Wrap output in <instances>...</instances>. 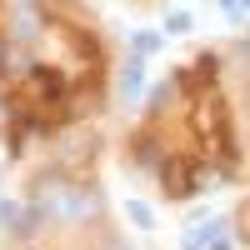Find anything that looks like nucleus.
Listing matches in <instances>:
<instances>
[{
	"mask_svg": "<svg viewBox=\"0 0 250 250\" xmlns=\"http://www.w3.org/2000/svg\"><path fill=\"white\" fill-rule=\"evenodd\" d=\"M130 50H135V55H145V60H150V55L160 50V30H135V35H130Z\"/></svg>",
	"mask_w": 250,
	"mask_h": 250,
	"instance_id": "39448f33",
	"label": "nucleus"
},
{
	"mask_svg": "<svg viewBox=\"0 0 250 250\" xmlns=\"http://www.w3.org/2000/svg\"><path fill=\"white\" fill-rule=\"evenodd\" d=\"M220 10L230 20H250V0H220Z\"/></svg>",
	"mask_w": 250,
	"mask_h": 250,
	"instance_id": "0eeeda50",
	"label": "nucleus"
},
{
	"mask_svg": "<svg viewBox=\"0 0 250 250\" xmlns=\"http://www.w3.org/2000/svg\"><path fill=\"white\" fill-rule=\"evenodd\" d=\"M0 225H5V235H35L40 230V215L30 210V205H20V200H0Z\"/></svg>",
	"mask_w": 250,
	"mask_h": 250,
	"instance_id": "f257e3e1",
	"label": "nucleus"
},
{
	"mask_svg": "<svg viewBox=\"0 0 250 250\" xmlns=\"http://www.w3.org/2000/svg\"><path fill=\"white\" fill-rule=\"evenodd\" d=\"M220 230V220H210V215H195L190 225H185V235H180V245L185 250H205V245H210V235Z\"/></svg>",
	"mask_w": 250,
	"mask_h": 250,
	"instance_id": "7ed1b4c3",
	"label": "nucleus"
},
{
	"mask_svg": "<svg viewBox=\"0 0 250 250\" xmlns=\"http://www.w3.org/2000/svg\"><path fill=\"white\" fill-rule=\"evenodd\" d=\"M125 215H130L135 230H150V225H155V210H150L145 200H125Z\"/></svg>",
	"mask_w": 250,
	"mask_h": 250,
	"instance_id": "20e7f679",
	"label": "nucleus"
},
{
	"mask_svg": "<svg viewBox=\"0 0 250 250\" xmlns=\"http://www.w3.org/2000/svg\"><path fill=\"white\" fill-rule=\"evenodd\" d=\"M120 100H130V105H135V100L145 95V55H130V60H125V65H120Z\"/></svg>",
	"mask_w": 250,
	"mask_h": 250,
	"instance_id": "f03ea898",
	"label": "nucleus"
},
{
	"mask_svg": "<svg viewBox=\"0 0 250 250\" xmlns=\"http://www.w3.org/2000/svg\"><path fill=\"white\" fill-rule=\"evenodd\" d=\"M190 25H195L190 10H170V20H165V30H170V35H190Z\"/></svg>",
	"mask_w": 250,
	"mask_h": 250,
	"instance_id": "423d86ee",
	"label": "nucleus"
},
{
	"mask_svg": "<svg viewBox=\"0 0 250 250\" xmlns=\"http://www.w3.org/2000/svg\"><path fill=\"white\" fill-rule=\"evenodd\" d=\"M110 250H125V245H110Z\"/></svg>",
	"mask_w": 250,
	"mask_h": 250,
	"instance_id": "6e6552de",
	"label": "nucleus"
}]
</instances>
